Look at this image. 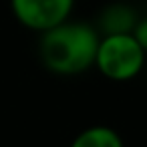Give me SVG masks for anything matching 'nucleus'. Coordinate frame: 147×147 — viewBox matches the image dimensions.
<instances>
[{"label":"nucleus","instance_id":"423d86ee","mask_svg":"<svg viewBox=\"0 0 147 147\" xmlns=\"http://www.w3.org/2000/svg\"><path fill=\"white\" fill-rule=\"evenodd\" d=\"M131 34H133V38L137 40V45L147 53V16L137 20V24H135V28H133Z\"/></svg>","mask_w":147,"mask_h":147},{"label":"nucleus","instance_id":"39448f33","mask_svg":"<svg viewBox=\"0 0 147 147\" xmlns=\"http://www.w3.org/2000/svg\"><path fill=\"white\" fill-rule=\"evenodd\" d=\"M69 147H125L123 137L109 125H91L75 135Z\"/></svg>","mask_w":147,"mask_h":147},{"label":"nucleus","instance_id":"f03ea898","mask_svg":"<svg viewBox=\"0 0 147 147\" xmlns=\"http://www.w3.org/2000/svg\"><path fill=\"white\" fill-rule=\"evenodd\" d=\"M147 61V53L137 45L133 34H105L99 40L95 69L109 81L127 83L135 79Z\"/></svg>","mask_w":147,"mask_h":147},{"label":"nucleus","instance_id":"20e7f679","mask_svg":"<svg viewBox=\"0 0 147 147\" xmlns=\"http://www.w3.org/2000/svg\"><path fill=\"white\" fill-rule=\"evenodd\" d=\"M139 16L137 10L125 2H113L107 4L97 18V30L101 36L105 34H131Z\"/></svg>","mask_w":147,"mask_h":147},{"label":"nucleus","instance_id":"7ed1b4c3","mask_svg":"<svg viewBox=\"0 0 147 147\" xmlns=\"http://www.w3.org/2000/svg\"><path fill=\"white\" fill-rule=\"evenodd\" d=\"M75 0H10L16 22L32 32H47L71 18Z\"/></svg>","mask_w":147,"mask_h":147},{"label":"nucleus","instance_id":"f257e3e1","mask_svg":"<svg viewBox=\"0 0 147 147\" xmlns=\"http://www.w3.org/2000/svg\"><path fill=\"white\" fill-rule=\"evenodd\" d=\"M101 34L95 24L65 20L40 32L38 57L47 71L61 77H75L95 67Z\"/></svg>","mask_w":147,"mask_h":147}]
</instances>
